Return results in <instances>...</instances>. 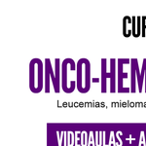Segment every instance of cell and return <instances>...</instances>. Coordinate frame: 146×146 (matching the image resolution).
<instances>
[{
  "instance_id": "2",
  "label": "cell",
  "mask_w": 146,
  "mask_h": 146,
  "mask_svg": "<svg viewBox=\"0 0 146 146\" xmlns=\"http://www.w3.org/2000/svg\"><path fill=\"white\" fill-rule=\"evenodd\" d=\"M44 64L40 58H34L29 62V89L39 94L44 88Z\"/></svg>"
},
{
  "instance_id": "4",
  "label": "cell",
  "mask_w": 146,
  "mask_h": 146,
  "mask_svg": "<svg viewBox=\"0 0 146 146\" xmlns=\"http://www.w3.org/2000/svg\"><path fill=\"white\" fill-rule=\"evenodd\" d=\"M55 70L53 69V65L49 58L45 60L44 66V82H45V93H50L51 82L53 84V88L56 94L60 93V58H56Z\"/></svg>"
},
{
  "instance_id": "1",
  "label": "cell",
  "mask_w": 146,
  "mask_h": 146,
  "mask_svg": "<svg viewBox=\"0 0 146 146\" xmlns=\"http://www.w3.org/2000/svg\"><path fill=\"white\" fill-rule=\"evenodd\" d=\"M92 85V65L88 58H82L76 63V88L81 94L90 91Z\"/></svg>"
},
{
  "instance_id": "3",
  "label": "cell",
  "mask_w": 146,
  "mask_h": 146,
  "mask_svg": "<svg viewBox=\"0 0 146 146\" xmlns=\"http://www.w3.org/2000/svg\"><path fill=\"white\" fill-rule=\"evenodd\" d=\"M62 88L66 94L76 89V62L72 58H65L62 63Z\"/></svg>"
},
{
  "instance_id": "5",
  "label": "cell",
  "mask_w": 146,
  "mask_h": 146,
  "mask_svg": "<svg viewBox=\"0 0 146 146\" xmlns=\"http://www.w3.org/2000/svg\"><path fill=\"white\" fill-rule=\"evenodd\" d=\"M145 72H146V58L143 60L142 67L139 69L137 60L133 58L131 62V92L135 93V86H138V92H142L143 85H144L145 79Z\"/></svg>"
},
{
  "instance_id": "7",
  "label": "cell",
  "mask_w": 146,
  "mask_h": 146,
  "mask_svg": "<svg viewBox=\"0 0 146 146\" xmlns=\"http://www.w3.org/2000/svg\"><path fill=\"white\" fill-rule=\"evenodd\" d=\"M129 60H118V92L119 93H128L126 89H124V78L123 76V64L124 63H129Z\"/></svg>"
},
{
  "instance_id": "6",
  "label": "cell",
  "mask_w": 146,
  "mask_h": 146,
  "mask_svg": "<svg viewBox=\"0 0 146 146\" xmlns=\"http://www.w3.org/2000/svg\"><path fill=\"white\" fill-rule=\"evenodd\" d=\"M107 64L106 60H101V92L106 93L107 79H110V92L115 93L116 91V62L114 58L110 60V71L107 72Z\"/></svg>"
}]
</instances>
